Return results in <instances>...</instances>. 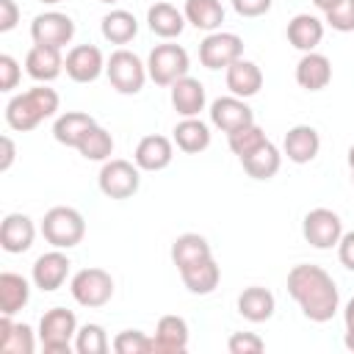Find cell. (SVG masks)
<instances>
[{"instance_id": "cell-1", "label": "cell", "mask_w": 354, "mask_h": 354, "mask_svg": "<svg viewBox=\"0 0 354 354\" xmlns=\"http://www.w3.org/2000/svg\"><path fill=\"white\" fill-rule=\"evenodd\" d=\"M288 293L301 307V313L315 324L332 321L340 307L337 285L321 266H310V263L293 266L288 271Z\"/></svg>"}, {"instance_id": "cell-2", "label": "cell", "mask_w": 354, "mask_h": 354, "mask_svg": "<svg viewBox=\"0 0 354 354\" xmlns=\"http://www.w3.org/2000/svg\"><path fill=\"white\" fill-rule=\"evenodd\" d=\"M61 100L55 94V88L50 86H33L22 94H14L6 105V124L17 133H28L33 127H39V122L55 116Z\"/></svg>"}, {"instance_id": "cell-3", "label": "cell", "mask_w": 354, "mask_h": 354, "mask_svg": "<svg viewBox=\"0 0 354 354\" xmlns=\"http://www.w3.org/2000/svg\"><path fill=\"white\" fill-rule=\"evenodd\" d=\"M41 235L53 249H72L86 235V221L75 207H50L41 218Z\"/></svg>"}, {"instance_id": "cell-4", "label": "cell", "mask_w": 354, "mask_h": 354, "mask_svg": "<svg viewBox=\"0 0 354 354\" xmlns=\"http://www.w3.org/2000/svg\"><path fill=\"white\" fill-rule=\"evenodd\" d=\"M75 335H77V318L66 307H53L39 321V340L47 354H69Z\"/></svg>"}, {"instance_id": "cell-5", "label": "cell", "mask_w": 354, "mask_h": 354, "mask_svg": "<svg viewBox=\"0 0 354 354\" xmlns=\"http://www.w3.org/2000/svg\"><path fill=\"white\" fill-rule=\"evenodd\" d=\"M105 75L119 94H138L144 88L149 72H147V64L136 53L122 47V50L111 53V58L105 61Z\"/></svg>"}, {"instance_id": "cell-6", "label": "cell", "mask_w": 354, "mask_h": 354, "mask_svg": "<svg viewBox=\"0 0 354 354\" xmlns=\"http://www.w3.org/2000/svg\"><path fill=\"white\" fill-rule=\"evenodd\" d=\"M188 66H191V61H188L185 47L171 44V41L155 44L152 53H149V58H147V72H149V77H152L158 86H171V83H177L180 77L188 75Z\"/></svg>"}, {"instance_id": "cell-7", "label": "cell", "mask_w": 354, "mask_h": 354, "mask_svg": "<svg viewBox=\"0 0 354 354\" xmlns=\"http://www.w3.org/2000/svg\"><path fill=\"white\" fill-rule=\"evenodd\" d=\"M69 290H72V299L80 304V307H88V310H97V307H105L113 296V277L102 268H83L72 277L69 282Z\"/></svg>"}, {"instance_id": "cell-8", "label": "cell", "mask_w": 354, "mask_h": 354, "mask_svg": "<svg viewBox=\"0 0 354 354\" xmlns=\"http://www.w3.org/2000/svg\"><path fill=\"white\" fill-rule=\"evenodd\" d=\"M100 191L108 196V199H127L138 191V183H141V169L130 160H122V158H111L102 163L100 169Z\"/></svg>"}, {"instance_id": "cell-9", "label": "cell", "mask_w": 354, "mask_h": 354, "mask_svg": "<svg viewBox=\"0 0 354 354\" xmlns=\"http://www.w3.org/2000/svg\"><path fill=\"white\" fill-rule=\"evenodd\" d=\"M238 58H243V41H241L238 33L213 30L199 44V61L207 69H227Z\"/></svg>"}, {"instance_id": "cell-10", "label": "cell", "mask_w": 354, "mask_h": 354, "mask_svg": "<svg viewBox=\"0 0 354 354\" xmlns=\"http://www.w3.org/2000/svg\"><path fill=\"white\" fill-rule=\"evenodd\" d=\"M301 235H304V241H307L310 246H315V249H332V246H337V241H340V235H343V221H340V216H337L335 210H329V207H315V210H310V213L304 216V221H301Z\"/></svg>"}, {"instance_id": "cell-11", "label": "cell", "mask_w": 354, "mask_h": 354, "mask_svg": "<svg viewBox=\"0 0 354 354\" xmlns=\"http://www.w3.org/2000/svg\"><path fill=\"white\" fill-rule=\"evenodd\" d=\"M75 36V22L69 14L61 11H44L39 17H33L30 22V39L33 44H44V47H66Z\"/></svg>"}, {"instance_id": "cell-12", "label": "cell", "mask_w": 354, "mask_h": 354, "mask_svg": "<svg viewBox=\"0 0 354 354\" xmlns=\"http://www.w3.org/2000/svg\"><path fill=\"white\" fill-rule=\"evenodd\" d=\"M64 69L75 83H94L105 72V58L102 50L94 44H77L66 53Z\"/></svg>"}, {"instance_id": "cell-13", "label": "cell", "mask_w": 354, "mask_h": 354, "mask_svg": "<svg viewBox=\"0 0 354 354\" xmlns=\"http://www.w3.org/2000/svg\"><path fill=\"white\" fill-rule=\"evenodd\" d=\"M69 266H72V263H69V257H66L61 249H53V252L39 254L36 263H33V271H30L33 285H36L39 290H44V293L58 290V288L66 282V277H69Z\"/></svg>"}, {"instance_id": "cell-14", "label": "cell", "mask_w": 354, "mask_h": 354, "mask_svg": "<svg viewBox=\"0 0 354 354\" xmlns=\"http://www.w3.org/2000/svg\"><path fill=\"white\" fill-rule=\"evenodd\" d=\"M210 122H213L221 133L230 136V133H235V130L252 124V122H254V113H252V108H249L241 97L230 94V97L213 100V105H210Z\"/></svg>"}, {"instance_id": "cell-15", "label": "cell", "mask_w": 354, "mask_h": 354, "mask_svg": "<svg viewBox=\"0 0 354 354\" xmlns=\"http://www.w3.org/2000/svg\"><path fill=\"white\" fill-rule=\"evenodd\" d=\"M33 238H36V227H33V218L25 216V213H8L0 224V246L8 252V254H22L33 246Z\"/></svg>"}, {"instance_id": "cell-16", "label": "cell", "mask_w": 354, "mask_h": 354, "mask_svg": "<svg viewBox=\"0 0 354 354\" xmlns=\"http://www.w3.org/2000/svg\"><path fill=\"white\" fill-rule=\"evenodd\" d=\"M318 149H321V136H318L315 127H310V124H296V127H290V130L285 133L282 152L288 155V160H293V163H299V166H301V163H310V160H315Z\"/></svg>"}, {"instance_id": "cell-17", "label": "cell", "mask_w": 354, "mask_h": 354, "mask_svg": "<svg viewBox=\"0 0 354 354\" xmlns=\"http://www.w3.org/2000/svg\"><path fill=\"white\" fill-rule=\"evenodd\" d=\"M171 158H174V147L166 136H144L133 155L141 171H160L171 163Z\"/></svg>"}, {"instance_id": "cell-18", "label": "cell", "mask_w": 354, "mask_h": 354, "mask_svg": "<svg viewBox=\"0 0 354 354\" xmlns=\"http://www.w3.org/2000/svg\"><path fill=\"white\" fill-rule=\"evenodd\" d=\"M155 351L158 354H183L188 348V324L180 315H163L155 326Z\"/></svg>"}, {"instance_id": "cell-19", "label": "cell", "mask_w": 354, "mask_h": 354, "mask_svg": "<svg viewBox=\"0 0 354 354\" xmlns=\"http://www.w3.org/2000/svg\"><path fill=\"white\" fill-rule=\"evenodd\" d=\"M25 69L33 80L39 83H50L64 72V58L61 50L55 47H44V44H33L25 55Z\"/></svg>"}, {"instance_id": "cell-20", "label": "cell", "mask_w": 354, "mask_h": 354, "mask_svg": "<svg viewBox=\"0 0 354 354\" xmlns=\"http://www.w3.org/2000/svg\"><path fill=\"white\" fill-rule=\"evenodd\" d=\"M329 80H332V64H329L326 55L313 50V53H304L299 58V64H296V83L301 88L321 91V88L329 86Z\"/></svg>"}, {"instance_id": "cell-21", "label": "cell", "mask_w": 354, "mask_h": 354, "mask_svg": "<svg viewBox=\"0 0 354 354\" xmlns=\"http://www.w3.org/2000/svg\"><path fill=\"white\" fill-rule=\"evenodd\" d=\"M205 102H207L205 86H202L196 77L185 75V77H180L177 83H171V105H174V111H177L183 119L199 116V113L205 111Z\"/></svg>"}, {"instance_id": "cell-22", "label": "cell", "mask_w": 354, "mask_h": 354, "mask_svg": "<svg viewBox=\"0 0 354 354\" xmlns=\"http://www.w3.org/2000/svg\"><path fill=\"white\" fill-rule=\"evenodd\" d=\"M227 88L246 100V97H254L260 88H263V72L254 61H246V58H238L235 64L227 66Z\"/></svg>"}, {"instance_id": "cell-23", "label": "cell", "mask_w": 354, "mask_h": 354, "mask_svg": "<svg viewBox=\"0 0 354 354\" xmlns=\"http://www.w3.org/2000/svg\"><path fill=\"white\" fill-rule=\"evenodd\" d=\"M324 39V22L315 14H296L288 22V41L301 50V53H313Z\"/></svg>"}, {"instance_id": "cell-24", "label": "cell", "mask_w": 354, "mask_h": 354, "mask_svg": "<svg viewBox=\"0 0 354 354\" xmlns=\"http://www.w3.org/2000/svg\"><path fill=\"white\" fill-rule=\"evenodd\" d=\"M207 257H213V252H210L207 238L199 235V232H183L171 243V260H174L177 271H183V268H188L194 263H202Z\"/></svg>"}, {"instance_id": "cell-25", "label": "cell", "mask_w": 354, "mask_h": 354, "mask_svg": "<svg viewBox=\"0 0 354 354\" xmlns=\"http://www.w3.org/2000/svg\"><path fill=\"white\" fill-rule=\"evenodd\" d=\"M274 307H277L274 293L266 290V288H260V285H252V288H246V290L238 296V313H241L246 321H252V324L268 321V318L274 315Z\"/></svg>"}, {"instance_id": "cell-26", "label": "cell", "mask_w": 354, "mask_h": 354, "mask_svg": "<svg viewBox=\"0 0 354 354\" xmlns=\"http://www.w3.org/2000/svg\"><path fill=\"white\" fill-rule=\"evenodd\" d=\"M94 124H97V122H94L88 113H83V111H66V113H61V116L55 119L53 136H55L58 144L77 149V144L83 141V136H86Z\"/></svg>"}, {"instance_id": "cell-27", "label": "cell", "mask_w": 354, "mask_h": 354, "mask_svg": "<svg viewBox=\"0 0 354 354\" xmlns=\"http://www.w3.org/2000/svg\"><path fill=\"white\" fill-rule=\"evenodd\" d=\"M147 25H149V30H152L155 36H160V39H174V36H180L183 28H185V14L177 11L171 3H155V6H149V11H147Z\"/></svg>"}, {"instance_id": "cell-28", "label": "cell", "mask_w": 354, "mask_h": 354, "mask_svg": "<svg viewBox=\"0 0 354 354\" xmlns=\"http://www.w3.org/2000/svg\"><path fill=\"white\" fill-rule=\"evenodd\" d=\"M171 133H174V144L188 155L205 152L210 147V127L196 116H188V119L177 122Z\"/></svg>"}, {"instance_id": "cell-29", "label": "cell", "mask_w": 354, "mask_h": 354, "mask_svg": "<svg viewBox=\"0 0 354 354\" xmlns=\"http://www.w3.org/2000/svg\"><path fill=\"white\" fill-rule=\"evenodd\" d=\"M241 163H243V169H246L249 177H254V180H271L279 171V166H282V152L271 141H266L254 152L243 155Z\"/></svg>"}, {"instance_id": "cell-30", "label": "cell", "mask_w": 354, "mask_h": 354, "mask_svg": "<svg viewBox=\"0 0 354 354\" xmlns=\"http://www.w3.org/2000/svg\"><path fill=\"white\" fill-rule=\"evenodd\" d=\"M180 277H183V285H185L191 293H196V296H207V293H213V290L218 288L221 271H218L216 260L207 257V260H202V263H194V266L183 268Z\"/></svg>"}, {"instance_id": "cell-31", "label": "cell", "mask_w": 354, "mask_h": 354, "mask_svg": "<svg viewBox=\"0 0 354 354\" xmlns=\"http://www.w3.org/2000/svg\"><path fill=\"white\" fill-rule=\"evenodd\" d=\"M30 299V285L22 274L14 271H3L0 274V310L3 315H14L19 313Z\"/></svg>"}, {"instance_id": "cell-32", "label": "cell", "mask_w": 354, "mask_h": 354, "mask_svg": "<svg viewBox=\"0 0 354 354\" xmlns=\"http://www.w3.org/2000/svg\"><path fill=\"white\" fill-rule=\"evenodd\" d=\"M185 22H191L196 30H218L224 22V6L218 0H185Z\"/></svg>"}, {"instance_id": "cell-33", "label": "cell", "mask_w": 354, "mask_h": 354, "mask_svg": "<svg viewBox=\"0 0 354 354\" xmlns=\"http://www.w3.org/2000/svg\"><path fill=\"white\" fill-rule=\"evenodd\" d=\"M0 348L8 354H33L36 340L28 324H14L11 315L0 318Z\"/></svg>"}, {"instance_id": "cell-34", "label": "cell", "mask_w": 354, "mask_h": 354, "mask_svg": "<svg viewBox=\"0 0 354 354\" xmlns=\"http://www.w3.org/2000/svg\"><path fill=\"white\" fill-rule=\"evenodd\" d=\"M100 28H102V36L111 44H127L138 33V19L130 11H124V8H113L111 14L102 17V25Z\"/></svg>"}, {"instance_id": "cell-35", "label": "cell", "mask_w": 354, "mask_h": 354, "mask_svg": "<svg viewBox=\"0 0 354 354\" xmlns=\"http://www.w3.org/2000/svg\"><path fill=\"white\" fill-rule=\"evenodd\" d=\"M77 152L86 158V160H108L111 158V152H113V138H111V133L105 130V127H100V124H94L86 136H83V141L77 144Z\"/></svg>"}, {"instance_id": "cell-36", "label": "cell", "mask_w": 354, "mask_h": 354, "mask_svg": "<svg viewBox=\"0 0 354 354\" xmlns=\"http://www.w3.org/2000/svg\"><path fill=\"white\" fill-rule=\"evenodd\" d=\"M75 351L77 354H105L108 351V335L100 324H83L75 335Z\"/></svg>"}, {"instance_id": "cell-37", "label": "cell", "mask_w": 354, "mask_h": 354, "mask_svg": "<svg viewBox=\"0 0 354 354\" xmlns=\"http://www.w3.org/2000/svg\"><path fill=\"white\" fill-rule=\"evenodd\" d=\"M227 141H230V149H232L238 158H243V155L254 152L260 144H266L268 138H266L263 127H257V124L252 122V124H246V127H241V130L230 133V136H227Z\"/></svg>"}, {"instance_id": "cell-38", "label": "cell", "mask_w": 354, "mask_h": 354, "mask_svg": "<svg viewBox=\"0 0 354 354\" xmlns=\"http://www.w3.org/2000/svg\"><path fill=\"white\" fill-rule=\"evenodd\" d=\"M113 351L116 354H149V351H155V343L149 335H144L138 329H124L113 337Z\"/></svg>"}, {"instance_id": "cell-39", "label": "cell", "mask_w": 354, "mask_h": 354, "mask_svg": "<svg viewBox=\"0 0 354 354\" xmlns=\"http://www.w3.org/2000/svg\"><path fill=\"white\" fill-rule=\"evenodd\" d=\"M324 17H326V25L332 30L351 33L354 30V0H340L337 6H332L329 11H324Z\"/></svg>"}, {"instance_id": "cell-40", "label": "cell", "mask_w": 354, "mask_h": 354, "mask_svg": "<svg viewBox=\"0 0 354 354\" xmlns=\"http://www.w3.org/2000/svg\"><path fill=\"white\" fill-rule=\"evenodd\" d=\"M227 348H230V354H260L266 348V343L254 332H232L227 340Z\"/></svg>"}, {"instance_id": "cell-41", "label": "cell", "mask_w": 354, "mask_h": 354, "mask_svg": "<svg viewBox=\"0 0 354 354\" xmlns=\"http://www.w3.org/2000/svg\"><path fill=\"white\" fill-rule=\"evenodd\" d=\"M19 64L8 55V53H3L0 55V91H14L17 88V83H19Z\"/></svg>"}, {"instance_id": "cell-42", "label": "cell", "mask_w": 354, "mask_h": 354, "mask_svg": "<svg viewBox=\"0 0 354 354\" xmlns=\"http://www.w3.org/2000/svg\"><path fill=\"white\" fill-rule=\"evenodd\" d=\"M271 3L274 0H232V8L238 17H263L271 11Z\"/></svg>"}, {"instance_id": "cell-43", "label": "cell", "mask_w": 354, "mask_h": 354, "mask_svg": "<svg viewBox=\"0 0 354 354\" xmlns=\"http://www.w3.org/2000/svg\"><path fill=\"white\" fill-rule=\"evenodd\" d=\"M19 22V6L14 0H0V33L14 30Z\"/></svg>"}, {"instance_id": "cell-44", "label": "cell", "mask_w": 354, "mask_h": 354, "mask_svg": "<svg viewBox=\"0 0 354 354\" xmlns=\"http://www.w3.org/2000/svg\"><path fill=\"white\" fill-rule=\"evenodd\" d=\"M337 257H340V263L348 271H354V230L340 235V241H337Z\"/></svg>"}, {"instance_id": "cell-45", "label": "cell", "mask_w": 354, "mask_h": 354, "mask_svg": "<svg viewBox=\"0 0 354 354\" xmlns=\"http://www.w3.org/2000/svg\"><path fill=\"white\" fill-rule=\"evenodd\" d=\"M0 147H3V158H0V171H8V169H11V163H14V158H17V147H14L11 136H3V138H0Z\"/></svg>"}, {"instance_id": "cell-46", "label": "cell", "mask_w": 354, "mask_h": 354, "mask_svg": "<svg viewBox=\"0 0 354 354\" xmlns=\"http://www.w3.org/2000/svg\"><path fill=\"white\" fill-rule=\"evenodd\" d=\"M343 321H346V329H354V296L348 299V304L343 310Z\"/></svg>"}, {"instance_id": "cell-47", "label": "cell", "mask_w": 354, "mask_h": 354, "mask_svg": "<svg viewBox=\"0 0 354 354\" xmlns=\"http://www.w3.org/2000/svg\"><path fill=\"white\" fill-rule=\"evenodd\" d=\"M337 3H340V0H313V6H315V8H321V11H329V8H332V6H337Z\"/></svg>"}, {"instance_id": "cell-48", "label": "cell", "mask_w": 354, "mask_h": 354, "mask_svg": "<svg viewBox=\"0 0 354 354\" xmlns=\"http://www.w3.org/2000/svg\"><path fill=\"white\" fill-rule=\"evenodd\" d=\"M343 343H346V348H348V351H354V329H346Z\"/></svg>"}, {"instance_id": "cell-49", "label": "cell", "mask_w": 354, "mask_h": 354, "mask_svg": "<svg viewBox=\"0 0 354 354\" xmlns=\"http://www.w3.org/2000/svg\"><path fill=\"white\" fill-rule=\"evenodd\" d=\"M348 166H351V171H354V144L348 147Z\"/></svg>"}, {"instance_id": "cell-50", "label": "cell", "mask_w": 354, "mask_h": 354, "mask_svg": "<svg viewBox=\"0 0 354 354\" xmlns=\"http://www.w3.org/2000/svg\"><path fill=\"white\" fill-rule=\"evenodd\" d=\"M39 3H47V6H55V3H61V0H39Z\"/></svg>"}, {"instance_id": "cell-51", "label": "cell", "mask_w": 354, "mask_h": 354, "mask_svg": "<svg viewBox=\"0 0 354 354\" xmlns=\"http://www.w3.org/2000/svg\"><path fill=\"white\" fill-rule=\"evenodd\" d=\"M100 3H119V0H100Z\"/></svg>"}, {"instance_id": "cell-52", "label": "cell", "mask_w": 354, "mask_h": 354, "mask_svg": "<svg viewBox=\"0 0 354 354\" xmlns=\"http://www.w3.org/2000/svg\"><path fill=\"white\" fill-rule=\"evenodd\" d=\"M351 180H354V171H351Z\"/></svg>"}]
</instances>
